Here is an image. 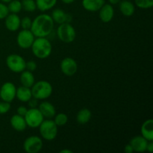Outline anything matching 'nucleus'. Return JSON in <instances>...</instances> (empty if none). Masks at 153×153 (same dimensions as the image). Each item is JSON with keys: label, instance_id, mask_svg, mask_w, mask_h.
I'll return each mask as SVG.
<instances>
[{"label": "nucleus", "instance_id": "obj_1", "mask_svg": "<svg viewBox=\"0 0 153 153\" xmlns=\"http://www.w3.org/2000/svg\"><path fill=\"white\" fill-rule=\"evenodd\" d=\"M53 28L54 21L50 15L43 13L34 18L30 30L35 37H46L52 33Z\"/></svg>", "mask_w": 153, "mask_h": 153}, {"label": "nucleus", "instance_id": "obj_2", "mask_svg": "<svg viewBox=\"0 0 153 153\" xmlns=\"http://www.w3.org/2000/svg\"><path fill=\"white\" fill-rule=\"evenodd\" d=\"M32 53L40 59H46L50 56L52 51V43L46 37H37L31 46Z\"/></svg>", "mask_w": 153, "mask_h": 153}, {"label": "nucleus", "instance_id": "obj_3", "mask_svg": "<svg viewBox=\"0 0 153 153\" xmlns=\"http://www.w3.org/2000/svg\"><path fill=\"white\" fill-rule=\"evenodd\" d=\"M32 97L37 100H46L48 99L52 94V85L47 81L41 80L34 82L33 86L31 88Z\"/></svg>", "mask_w": 153, "mask_h": 153}, {"label": "nucleus", "instance_id": "obj_4", "mask_svg": "<svg viewBox=\"0 0 153 153\" xmlns=\"http://www.w3.org/2000/svg\"><path fill=\"white\" fill-rule=\"evenodd\" d=\"M38 128L40 135L46 140H54L58 135V126L52 119L43 120Z\"/></svg>", "mask_w": 153, "mask_h": 153}, {"label": "nucleus", "instance_id": "obj_5", "mask_svg": "<svg viewBox=\"0 0 153 153\" xmlns=\"http://www.w3.org/2000/svg\"><path fill=\"white\" fill-rule=\"evenodd\" d=\"M57 34L59 40L65 43H72L76 37V30L70 22L60 24L57 29Z\"/></svg>", "mask_w": 153, "mask_h": 153}, {"label": "nucleus", "instance_id": "obj_6", "mask_svg": "<svg viewBox=\"0 0 153 153\" xmlns=\"http://www.w3.org/2000/svg\"><path fill=\"white\" fill-rule=\"evenodd\" d=\"M26 61L21 55L17 54L9 55L6 58V65L13 73H20L25 70Z\"/></svg>", "mask_w": 153, "mask_h": 153}, {"label": "nucleus", "instance_id": "obj_7", "mask_svg": "<svg viewBox=\"0 0 153 153\" xmlns=\"http://www.w3.org/2000/svg\"><path fill=\"white\" fill-rule=\"evenodd\" d=\"M24 118L27 126L33 128H38L44 120L41 112L37 108H31L28 109Z\"/></svg>", "mask_w": 153, "mask_h": 153}, {"label": "nucleus", "instance_id": "obj_8", "mask_svg": "<svg viewBox=\"0 0 153 153\" xmlns=\"http://www.w3.org/2000/svg\"><path fill=\"white\" fill-rule=\"evenodd\" d=\"M43 148V141L38 136L32 135L27 137L23 143V149L27 153H37Z\"/></svg>", "mask_w": 153, "mask_h": 153}, {"label": "nucleus", "instance_id": "obj_9", "mask_svg": "<svg viewBox=\"0 0 153 153\" xmlns=\"http://www.w3.org/2000/svg\"><path fill=\"white\" fill-rule=\"evenodd\" d=\"M35 37L30 29H22L19 32L16 37L17 45L23 49L31 48Z\"/></svg>", "mask_w": 153, "mask_h": 153}, {"label": "nucleus", "instance_id": "obj_10", "mask_svg": "<svg viewBox=\"0 0 153 153\" xmlns=\"http://www.w3.org/2000/svg\"><path fill=\"white\" fill-rule=\"evenodd\" d=\"M16 88L12 82H5L0 88V99L10 103L16 98Z\"/></svg>", "mask_w": 153, "mask_h": 153}, {"label": "nucleus", "instance_id": "obj_11", "mask_svg": "<svg viewBox=\"0 0 153 153\" xmlns=\"http://www.w3.org/2000/svg\"><path fill=\"white\" fill-rule=\"evenodd\" d=\"M60 67L61 72L67 76H74L78 70L77 62L70 57H67L61 61Z\"/></svg>", "mask_w": 153, "mask_h": 153}, {"label": "nucleus", "instance_id": "obj_12", "mask_svg": "<svg viewBox=\"0 0 153 153\" xmlns=\"http://www.w3.org/2000/svg\"><path fill=\"white\" fill-rule=\"evenodd\" d=\"M20 18L16 13H9L4 18V25L10 31H16L20 28Z\"/></svg>", "mask_w": 153, "mask_h": 153}, {"label": "nucleus", "instance_id": "obj_13", "mask_svg": "<svg viewBox=\"0 0 153 153\" xmlns=\"http://www.w3.org/2000/svg\"><path fill=\"white\" fill-rule=\"evenodd\" d=\"M129 143L132 146L134 152H144L146 151L148 140L142 135H139L131 138Z\"/></svg>", "mask_w": 153, "mask_h": 153}, {"label": "nucleus", "instance_id": "obj_14", "mask_svg": "<svg viewBox=\"0 0 153 153\" xmlns=\"http://www.w3.org/2000/svg\"><path fill=\"white\" fill-rule=\"evenodd\" d=\"M99 11H100V19L105 23L111 22L114 16V10L112 4H104L99 10Z\"/></svg>", "mask_w": 153, "mask_h": 153}, {"label": "nucleus", "instance_id": "obj_15", "mask_svg": "<svg viewBox=\"0 0 153 153\" xmlns=\"http://www.w3.org/2000/svg\"><path fill=\"white\" fill-rule=\"evenodd\" d=\"M51 17L53 19L54 22L58 24H62L64 22H70L71 21V16L66 12H64L62 9L56 8L52 12Z\"/></svg>", "mask_w": 153, "mask_h": 153}, {"label": "nucleus", "instance_id": "obj_16", "mask_svg": "<svg viewBox=\"0 0 153 153\" xmlns=\"http://www.w3.org/2000/svg\"><path fill=\"white\" fill-rule=\"evenodd\" d=\"M38 109L41 112L43 117L46 118V119H52V117H55V114H56L55 106L49 102L45 101L40 103Z\"/></svg>", "mask_w": 153, "mask_h": 153}, {"label": "nucleus", "instance_id": "obj_17", "mask_svg": "<svg viewBox=\"0 0 153 153\" xmlns=\"http://www.w3.org/2000/svg\"><path fill=\"white\" fill-rule=\"evenodd\" d=\"M10 123L12 128L16 131H23L26 128L27 125L24 117L19 114H14L10 117Z\"/></svg>", "mask_w": 153, "mask_h": 153}, {"label": "nucleus", "instance_id": "obj_18", "mask_svg": "<svg viewBox=\"0 0 153 153\" xmlns=\"http://www.w3.org/2000/svg\"><path fill=\"white\" fill-rule=\"evenodd\" d=\"M16 97L19 101L22 102H28L32 98L31 88L25 86H20L16 88Z\"/></svg>", "mask_w": 153, "mask_h": 153}, {"label": "nucleus", "instance_id": "obj_19", "mask_svg": "<svg viewBox=\"0 0 153 153\" xmlns=\"http://www.w3.org/2000/svg\"><path fill=\"white\" fill-rule=\"evenodd\" d=\"M104 4V0H82L83 7L90 12L99 11Z\"/></svg>", "mask_w": 153, "mask_h": 153}, {"label": "nucleus", "instance_id": "obj_20", "mask_svg": "<svg viewBox=\"0 0 153 153\" xmlns=\"http://www.w3.org/2000/svg\"><path fill=\"white\" fill-rule=\"evenodd\" d=\"M141 135L148 141L153 140V120L149 119L145 121L141 126Z\"/></svg>", "mask_w": 153, "mask_h": 153}, {"label": "nucleus", "instance_id": "obj_21", "mask_svg": "<svg viewBox=\"0 0 153 153\" xmlns=\"http://www.w3.org/2000/svg\"><path fill=\"white\" fill-rule=\"evenodd\" d=\"M120 10L126 16H131L135 11V7L130 0H123L120 1Z\"/></svg>", "mask_w": 153, "mask_h": 153}, {"label": "nucleus", "instance_id": "obj_22", "mask_svg": "<svg viewBox=\"0 0 153 153\" xmlns=\"http://www.w3.org/2000/svg\"><path fill=\"white\" fill-rule=\"evenodd\" d=\"M20 73L21 75L19 79H20V82L22 86L31 88L35 82V79H34V76L32 72L25 70Z\"/></svg>", "mask_w": 153, "mask_h": 153}, {"label": "nucleus", "instance_id": "obj_23", "mask_svg": "<svg viewBox=\"0 0 153 153\" xmlns=\"http://www.w3.org/2000/svg\"><path fill=\"white\" fill-rule=\"evenodd\" d=\"M91 117H92V114L89 109L82 108L78 112L76 115V120L78 123L80 125H85L91 120Z\"/></svg>", "mask_w": 153, "mask_h": 153}, {"label": "nucleus", "instance_id": "obj_24", "mask_svg": "<svg viewBox=\"0 0 153 153\" xmlns=\"http://www.w3.org/2000/svg\"><path fill=\"white\" fill-rule=\"evenodd\" d=\"M36 6L40 11L44 12L55 7L57 0H35Z\"/></svg>", "mask_w": 153, "mask_h": 153}, {"label": "nucleus", "instance_id": "obj_25", "mask_svg": "<svg viewBox=\"0 0 153 153\" xmlns=\"http://www.w3.org/2000/svg\"><path fill=\"white\" fill-rule=\"evenodd\" d=\"M9 12L12 13H18L22 10V2L19 0H11L7 4Z\"/></svg>", "mask_w": 153, "mask_h": 153}, {"label": "nucleus", "instance_id": "obj_26", "mask_svg": "<svg viewBox=\"0 0 153 153\" xmlns=\"http://www.w3.org/2000/svg\"><path fill=\"white\" fill-rule=\"evenodd\" d=\"M22 7L27 12H34L37 9L35 0H22Z\"/></svg>", "mask_w": 153, "mask_h": 153}, {"label": "nucleus", "instance_id": "obj_27", "mask_svg": "<svg viewBox=\"0 0 153 153\" xmlns=\"http://www.w3.org/2000/svg\"><path fill=\"white\" fill-rule=\"evenodd\" d=\"M54 122L58 126H63L68 122V117L64 113H59L55 115Z\"/></svg>", "mask_w": 153, "mask_h": 153}, {"label": "nucleus", "instance_id": "obj_28", "mask_svg": "<svg viewBox=\"0 0 153 153\" xmlns=\"http://www.w3.org/2000/svg\"><path fill=\"white\" fill-rule=\"evenodd\" d=\"M137 7L141 9L151 8L153 6V0H134Z\"/></svg>", "mask_w": 153, "mask_h": 153}, {"label": "nucleus", "instance_id": "obj_29", "mask_svg": "<svg viewBox=\"0 0 153 153\" xmlns=\"http://www.w3.org/2000/svg\"><path fill=\"white\" fill-rule=\"evenodd\" d=\"M32 23V20L28 16H25L20 19V27H22V29H30Z\"/></svg>", "mask_w": 153, "mask_h": 153}, {"label": "nucleus", "instance_id": "obj_30", "mask_svg": "<svg viewBox=\"0 0 153 153\" xmlns=\"http://www.w3.org/2000/svg\"><path fill=\"white\" fill-rule=\"evenodd\" d=\"M9 13L7 6L3 2H0V19H4Z\"/></svg>", "mask_w": 153, "mask_h": 153}, {"label": "nucleus", "instance_id": "obj_31", "mask_svg": "<svg viewBox=\"0 0 153 153\" xmlns=\"http://www.w3.org/2000/svg\"><path fill=\"white\" fill-rule=\"evenodd\" d=\"M10 109V103L7 102H0V114H7Z\"/></svg>", "mask_w": 153, "mask_h": 153}, {"label": "nucleus", "instance_id": "obj_32", "mask_svg": "<svg viewBox=\"0 0 153 153\" xmlns=\"http://www.w3.org/2000/svg\"><path fill=\"white\" fill-rule=\"evenodd\" d=\"M37 66L35 61H29L28 62H26V64H25V70L33 73V72H34L37 70Z\"/></svg>", "mask_w": 153, "mask_h": 153}, {"label": "nucleus", "instance_id": "obj_33", "mask_svg": "<svg viewBox=\"0 0 153 153\" xmlns=\"http://www.w3.org/2000/svg\"><path fill=\"white\" fill-rule=\"evenodd\" d=\"M27 111H28V109H27L26 107L21 105L19 106V107H18L17 111H17V114L24 117L25 115V114H26Z\"/></svg>", "mask_w": 153, "mask_h": 153}, {"label": "nucleus", "instance_id": "obj_34", "mask_svg": "<svg viewBox=\"0 0 153 153\" xmlns=\"http://www.w3.org/2000/svg\"><path fill=\"white\" fill-rule=\"evenodd\" d=\"M37 100H37V99L32 97V98H31V100H30L28 102L29 107L30 108H36V107H37V105H38V101H37Z\"/></svg>", "mask_w": 153, "mask_h": 153}, {"label": "nucleus", "instance_id": "obj_35", "mask_svg": "<svg viewBox=\"0 0 153 153\" xmlns=\"http://www.w3.org/2000/svg\"><path fill=\"white\" fill-rule=\"evenodd\" d=\"M124 151H125L126 153H132L133 152H134V149H133L132 146L130 145V143H128V144L126 145Z\"/></svg>", "mask_w": 153, "mask_h": 153}, {"label": "nucleus", "instance_id": "obj_36", "mask_svg": "<svg viewBox=\"0 0 153 153\" xmlns=\"http://www.w3.org/2000/svg\"><path fill=\"white\" fill-rule=\"evenodd\" d=\"M146 151H148L149 152H153V142H152V140L148 141L147 146H146Z\"/></svg>", "mask_w": 153, "mask_h": 153}, {"label": "nucleus", "instance_id": "obj_37", "mask_svg": "<svg viewBox=\"0 0 153 153\" xmlns=\"http://www.w3.org/2000/svg\"><path fill=\"white\" fill-rule=\"evenodd\" d=\"M121 0H108L109 3L111 4H119Z\"/></svg>", "mask_w": 153, "mask_h": 153}, {"label": "nucleus", "instance_id": "obj_38", "mask_svg": "<svg viewBox=\"0 0 153 153\" xmlns=\"http://www.w3.org/2000/svg\"><path fill=\"white\" fill-rule=\"evenodd\" d=\"M62 2H64V4H71V3L74 2L76 0H61Z\"/></svg>", "mask_w": 153, "mask_h": 153}, {"label": "nucleus", "instance_id": "obj_39", "mask_svg": "<svg viewBox=\"0 0 153 153\" xmlns=\"http://www.w3.org/2000/svg\"><path fill=\"white\" fill-rule=\"evenodd\" d=\"M61 153H73V151L70 150V149H63V150L60 151Z\"/></svg>", "mask_w": 153, "mask_h": 153}, {"label": "nucleus", "instance_id": "obj_40", "mask_svg": "<svg viewBox=\"0 0 153 153\" xmlns=\"http://www.w3.org/2000/svg\"><path fill=\"white\" fill-rule=\"evenodd\" d=\"M1 2H3V3H9L10 1H11V0H1Z\"/></svg>", "mask_w": 153, "mask_h": 153}, {"label": "nucleus", "instance_id": "obj_41", "mask_svg": "<svg viewBox=\"0 0 153 153\" xmlns=\"http://www.w3.org/2000/svg\"><path fill=\"white\" fill-rule=\"evenodd\" d=\"M104 1H105V0H104Z\"/></svg>", "mask_w": 153, "mask_h": 153}]
</instances>
